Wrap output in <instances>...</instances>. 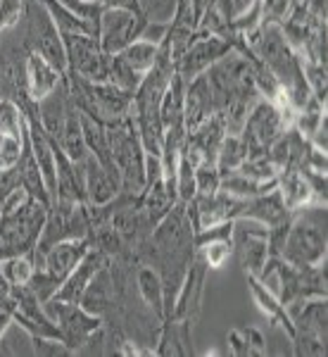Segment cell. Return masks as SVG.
<instances>
[{"mask_svg": "<svg viewBox=\"0 0 328 357\" xmlns=\"http://www.w3.org/2000/svg\"><path fill=\"white\" fill-rule=\"evenodd\" d=\"M43 307L50 314V319L57 324V329L62 333V343L67 345L72 355L81 353V348L88 343V338L105 324L102 317L88 312L81 303H62L50 298L48 303H43Z\"/></svg>", "mask_w": 328, "mask_h": 357, "instance_id": "cell-7", "label": "cell"}, {"mask_svg": "<svg viewBox=\"0 0 328 357\" xmlns=\"http://www.w3.org/2000/svg\"><path fill=\"white\" fill-rule=\"evenodd\" d=\"M276 188V181H255V178L240 174V172H231V174L221 176V188L219 191H226L235 195V198H257V195H264Z\"/></svg>", "mask_w": 328, "mask_h": 357, "instance_id": "cell-29", "label": "cell"}, {"mask_svg": "<svg viewBox=\"0 0 328 357\" xmlns=\"http://www.w3.org/2000/svg\"><path fill=\"white\" fill-rule=\"evenodd\" d=\"M67 53V74L81 77L86 82H107L109 60L100 45V38L91 33H62Z\"/></svg>", "mask_w": 328, "mask_h": 357, "instance_id": "cell-9", "label": "cell"}, {"mask_svg": "<svg viewBox=\"0 0 328 357\" xmlns=\"http://www.w3.org/2000/svg\"><path fill=\"white\" fill-rule=\"evenodd\" d=\"M257 279L267 284L288 310L309 298H326L328 293L326 262L312 264V267H295L281 257H269Z\"/></svg>", "mask_w": 328, "mask_h": 357, "instance_id": "cell-3", "label": "cell"}, {"mask_svg": "<svg viewBox=\"0 0 328 357\" xmlns=\"http://www.w3.org/2000/svg\"><path fill=\"white\" fill-rule=\"evenodd\" d=\"M233 50V45L219 36H207L200 31V36L188 45V50L174 62V74L183 79V82H191V79L200 77L210 69L214 62L221 60L224 55H228Z\"/></svg>", "mask_w": 328, "mask_h": 357, "instance_id": "cell-12", "label": "cell"}, {"mask_svg": "<svg viewBox=\"0 0 328 357\" xmlns=\"http://www.w3.org/2000/svg\"><path fill=\"white\" fill-rule=\"evenodd\" d=\"M176 198L178 203H191L195 198V167L183 155L176 167Z\"/></svg>", "mask_w": 328, "mask_h": 357, "instance_id": "cell-39", "label": "cell"}, {"mask_svg": "<svg viewBox=\"0 0 328 357\" xmlns=\"http://www.w3.org/2000/svg\"><path fill=\"white\" fill-rule=\"evenodd\" d=\"M143 77H146V74H141V72H136L134 67H129L119 55H112V60H109V77H107L109 84H114L117 89H122L126 93L134 96L143 82Z\"/></svg>", "mask_w": 328, "mask_h": 357, "instance_id": "cell-34", "label": "cell"}, {"mask_svg": "<svg viewBox=\"0 0 328 357\" xmlns=\"http://www.w3.org/2000/svg\"><path fill=\"white\" fill-rule=\"evenodd\" d=\"M0 143H3V134H0Z\"/></svg>", "mask_w": 328, "mask_h": 357, "instance_id": "cell-53", "label": "cell"}, {"mask_svg": "<svg viewBox=\"0 0 328 357\" xmlns=\"http://www.w3.org/2000/svg\"><path fill=\"white\" fill-rule=\"evenodd\" d=\"M290 217H292V212L288 210V205L283 203L279 188H274V191L257 195V198H247L238 220L257 222V224H262L264 229H279V227L290 224Z\"/></svg>", "mask_w": 328, "mask_h": 357, "instance_id": "cell-15", "label": "cell"}, {"mask_svg": "<svg viewBox=\"0 0 328 357\" xmlns=\"http://www.w3.org/2000/svg\"><path fill=\"white\" fill-rule=\"evenodd\" d=\"M188 3H191V10H193V15H195V22H200L207 10L214 8L217 0H188Z\"/></svg>", "mask_w": 328, "mask_h": 357, "instance_id": "cell-50", "label": "cell"}, {"mask_svg": "<svg viewBox=\"0 0 328 357\" xmlns=\"http://www.w3.org/2000/svg\"><path fill=\"white\" fill-rule=\"evenodd\" d=\"M200 257L210 269H221L224 264L233 257V243L231 241H217V243H207L200 248Z\"/></svg>", "mask_w": 328, "mask_h": 357, "instance_id": "cell-42", "label": "cell"}, {"mask_svg": "<svg viewBox=\"0 0 328 357\" xmlns=\"http://www.w3.org/2000/svg\"><path fill=\"white\" fill-rule=\"evenodd\" d=\"M107 262H109V257L105 255V252L91 245L88 252L81 257V262H79L77 267L67 274V279L62 281V286L57 289V293L53 298L55 301H62V303H81L84 293H86V289H88L91 281H93V276L100 272Z\"/></svg>", "mask_w": 328, "mask_h": 357, "instance_id": "cell-14", "label": "cell"}, {"mask_svg": "<svg viewBox=\"0 0 328 357\" xmlns=\"http://www.w3.org/2000/svg\"><path fill=\"white\" fill-rule=\"evenodd\" d=\"M183 102H186V82L178 74H174L162 96V102H159V117H162L164 129L183 126Z\"/></svg>", "mask_w": 328, "mask_h": 357, "instance_id": "cell-28", "label": "cell"}, {"mask_svg": "<svg viewBox=\"0 0 328 357\" xmlns=\"http://www.w3.org/2000/svg\"><path fill=\"white\" fill-rule=\"evenodd\" d=\"M57 146H60L67 158L74 160V162H84V160L88 158V148H86L84 126H81V112L74 105L67 114L65 129H62L60 138H57Z\"/></svg>", "mask_w": 328, "mask_h": 357, "instance_id": "cell-27", "label": "cell"}, {"mask_svg": "<svg viewBox=\"0 0 328 357\" xmlns=\"http://www.w3.org/2000/svg\"><path fill=\"white\" fill-rule=\"evenodd\" d=\"M0 272L10 286H26L36 272V255L26 252V255H13L8 260H0Z\"/></svg>", "mask_w": 328, "mask_h": 357, "instance_id": "cell-31", "label": "cell"}, {"mask_svg": "<svg viewBox=\"0 0 328 357\" xmlns=\"http://www.w3.org/2000/svg\"><path fill=\"white\" fill-rule=\"evenodd\" d=\"M304 178H307V186L312 191V198L314 203H321L326 205V188H328V181H326V172H312V169H300Z\"/></svg>", "mask_w": 328, "mask_h": 357, "instance_id": "cell-46", "label": "cell"}, {"mask_svg": "<svg viewBox=\"0 0 328 357\" xmlns=\"http://www.w3.org/2000/svg\"><path fill=\"white\" fill-rule=\"evenodd\" d=\"M88 238H67L60 241V243L50 245L48 250H43L41 255L36 257V264L43 267L48 274H53L55 279L65 281L67 274L81 262V257L88 252Z\"/></svg>", "mask_w": 328, "mask_h": 357, "instance_id": "cell-16", "label": "cell"}, {"mask_svg": "<svg viewBox=\"0 0 328 357\" xmlns=\"http://www.w3.org/2000/svg\"><path fill=\"white\" fill-rule=\"evenodd\" d=\"M19 29L29 53H38L41 57H45L65 77L67 74L65 41H62L60 29L50 20L48 10L43 8L41 0H24V17L19 22Z\"/></svg>", "mask_w": 328, "mask_h": 357, "instance_id": "cell-6", "label": "cell"}, {"mask_svg": "<svg viewBox=\"0 0 328 357\" xmlns=\"http://www.w3.org/2000/svg\"><path fill=\"white\" fill-rule=\"evenodd\" d=\"M60 82H62V74L45 57H41L38 53L26 55V91L33 102L45 98L50 91H55V86Z\"/></svg>", "mask_w": 328, "mask_h": 357, "instance_id": "cell-22", "label": "cell"}, {"mask_svg": "<svg viewBox=\"0 0 328 357\" xmlns=\"http://www.w3.org/2000/svg\"><path fill=\"white\" fill-rule=\"evenodd\" d=\"M65 82H67V93L72 105L97 124L109 126L131 114L134 96L117 89L114 84L86 82V79L74 77V74H67Z\"/></svg>", "mask_w": 328, "mask_h": 357, "instance_id": "cell-4", "label": "cell"}, {"mask_svg": "<svg viewBox=\"0 0 328 357\" xmlns=\"http://www.w3.org/2000/svg\"><path fill=\"white\" fill-rule=\"evenodd\" d=\"M207 79L214 91L217 114L224 119L228 134H240L247 112L260 100V89L255 82L252 62L238 50H231L207 69Z\"/></svg>", "mask_w": 328, "mask_h": 357, "instance_id": "cell-1", "label": "cell"}, {"mask_svg": "<svg viewBox=\"0 0 328 357\" xmlns=\"http://www.w3.org/2000/svg\"><path fill=\"white\" fill-rule=\"evenodd\" d=\"M245 338H247V345H250L252 355H267L269 348H267V338H264V333L260 329H255V326H247L243 329Z\"/></svg>", "mask_w": 328, "mask_h": 357, "instance_id": "cell-49", "label": "cell"}, {"mask_svg": "<svg viewBox=\"0 0 328 357\" xmlns=\"http://www.w3.org/2000/svg\"><path fill=\"white\" fill-rule=\"evenodd\" d=\"M302 72H304V82H307L312 96L321 102V105H326V100H328V69H326V65H316V62L302 60Z\"/></svg>", "mask_w": 328, "mask_h": 357, "instance_id": "cell-35", "label": "cell"}, {"mask_svg": "<svg viewBox=\"0 0 328 357\" xmlns=\"http://www.w3.org/2000/svg\"><path fill=\"white\" fill-rule=\"evenodd\" d=\"M328 212L326 205L309 203L292 212L290 227H288L281 260L295 264V267H312L326 262L328 250Z\"/></svg>", "mask_w": 328, "mask_h": 357, "instance_id": "cell-2", "label": "cell"}, {"mask_svg": "<svg viewBox=\"0 0 328 357\" xmlns=\"http://www.w3.org/2000/svg\"><path fill=\"white\" fill-rule=\"evenodd\" d=\"M226 134L228 131H226V126H224V119L219 117V114H212V117L205 119L200 126H195L193 131H188L186 141H183L181 155L193 167H198L203 162H217L219 146H221V141Z\"/></svg>", "mask_w": 328, "mask_h": 357, "instance_id": "cell-13", "label": "cell"}, {"mask_svg": "<svg viewBox=\"0 0 328 357\" xmlns=\"http://www.w3.org/2000/svg\"><path fill=\"white\" fill-rule=\"evenodd\" d=\"M24 17V0H0V33L15 29Z\"/></svg>", "mask_w": 328, "mask_h": 357, "instance_id": "cell-43", "label": "cell"}, {"mask_svg": "<svg viewBox=\"0 0 328 357\" xmlns=\"http://www.w3.org/2000/svg\"><path fill=\"white\" fill-rule=\"evenodd\" d=\"M260 8H262V24L264 22H281L286 20L288 10H290V0H260Z\"/></svg>", "mask_w": 328, "mask_h": 357, "instance_id": "cell-45", "label": "cell"}, {"mask_svg": "<svg viewBox=\"0 0 328 357\" xmlns=\"http://www.w3.org/2000/svg\"><path fill=\"white\" fill-rule=\"evenodd\" d=\"M290 343H292V355L297 357H326V338L314 336V333L295 331Z\"/></svg>", "mask_w": 328, "mask_h": 357, "instance_id": "cell-38", "label": "cell"}, {"mask_svg": "<svg viewBox=\"0 0 328 357\" xmlns=\"http://www.w3.org/2000/svg\"><path fill=\"white\" fill-rule=\"evenodd\" d=\"M212 114H217L214 91H212L207 74H200V77H195L186 84V102H183V126H186V134L203 124L205 119H210Z\"/></svg>", "mask_w": 328, "mask_h": 357, "instance_id": "cell-17", "label": "cell"}, {"mask_svg": "<svg viewBox=\"0 0 328 357\" xmlns=\"http://www.w3.org/2000/svg\"><path fill=\"white\" fill-rule=\"evenodd\" d=\"M245 279H247V289H250L252 301H255V305L260 307V312L267 317L269 321H272V326L281 329L288 338H292V333H295V326H292L290 312H288L286 305L279 301V296H276V293L269 289L267 284H262L257 276L245 274Z\"/></svg>", "mask_w": 328, "mask_h": 357, "instance_id": "cell-20", "label": "cell"}, {"mask_svg": "<svg viewBox=\"0 0 328 357\" xmlns=\"http://www.w3.org/2000/svg\"><path fill=\"white\" fill-rule=\"evenodd\" d=\"M148 20L136 10L126 8H107L100 17V29H97V38L107 55H119L126 45L138 41L146 29Z\"/></svg>", "mask_w": 328, "mask_h": 357, "instance_id": "cell-10", "label": "cell"}, {"mask_svg": "<svg viewBox=\"0 0 328 357\" xmlns=\"http://www.w3.org/2000/svg\"><path fill=\"white\" fill-rule=\"evenodd\" d=\"M226 345H228V353L235 355V357H245V355H252L250 345H247V338L243 329H231L226 336Z\"/></svg>", "mask_w": 328, "mask_h": 357, "instance_id": "cell-48", "label": "cell"}, {"mask_svg": "<svg viewBox=\"0 0 328 357\" xmlns=\"http://www.w3.org/2000/svg\"><path fill=\"white\" fill-rule=\"evenodd\" d=\"M157 43H150V41H143V38H138L131 45H126V48L119 53V57L126 62L129 67H134L136 72L141 74H148L155 65V60H157Z\"/></svg>", "mask_w": 328, "mask_h": 357, "instance_id": "cell-32", "label": "cell"}, {"mask_svg": "<svg viewBox=\"0 0 328 357\" xmlns=\"http://www.w3.org/2000/svg\"><path fill=\"white\" fill-rule=\"evenodd\" d=\"M141 15L146 17L148 22H162V24H169V20L174 17L176 3L178 0H136Z\"/></svg>", "mask_w": 328, "mask_h": 357, "instance_id": "cell-41", "label": "cell"}, {"mask_svg": "<svg viewBox=\"0 0 328 357\" xmlns=\"http://www.w3.org/2000/svg\"><path fill=\"white\" fill-rule=\"evenodd\" d=\"M114 301H117V291H114V281H112V274H109V262H107L88 284V289H86L81 298V305L88 312L105 319L114 310Z\"/></svg>", "mask_w": 328, "mask_h": 357, "instance_id": "cell-24", "label": "cell"}, {"mask_svg": "<svg viewBox=\"0 0 328 357\" xmlns=\"http://www.w3.org/2000/svg\"><path fill=\"white\" fill-rule=\"evenodd\" d=\"M62 286V281L60 279H55L53 274H48L43 267H38L36 264V272H33V276L29 279V284H26V289L33 293V296L38 298L41 303H48L50 298L55 296L57 289Z\"/></svg>", "mask_w": 328, "mask_h": 357, "instance_id": "cell-37", "label": "cell"}, {"mask_svg": "<svg viewBox=\"0 0 328 357\" xmlns=\"http://www.w3.org/2000/svg\"><path fill=\"white\" fill-rule=\"evenodd\" d=\"M31 338L33 345V355H41V357H57V355H72L69 348L57 338H45V336H29Z\"/></svg>", "mask_w": 328, "mask_h": 357, "instance_id": "cell-44", "label": "cell"}, {"mask_svg": "<svg viewBox=\"0 0 328 357\" xmlns=\"http://www.w3.org/2000/svg\"><path fill=\"white\" fill-rule=\"evenodd\" d=\"M247 160V148L243 143V138L238 134H226L219 146V153H217V169L221 176L231 174V172H238L240 165Z\"/></svg>", "mask_w": 328, "mask_h": 357, "instance_id": "cell-30", "label": "cell"}, {"mask_svg": "<svg viewBox=\"0 0 328 357\" xmlns=\"http://www.w3.org/2000/svg\"><path fill=\"white\" fill-rule=\"evenodd\" d=\"M286 129H290V126L286 124L279 107L267 98H260L247 112V119L238 136L243 138L247 148V158H257V155H267L269 148L279 141Z\"/></svg>", "mask_w": 328, "mask_h": 357, "instance_id": "cell-8", "label": "cell"}, {"mask_svg": "<svg viewBox=\"0 0 328 357\" xmlns=\"http://www.w3.org/2000/svg\"><path fill=\"white\" fill-rule=\"evenodd\" d=\"M17 174H19V183L22 188L31 195L33 200L43 205H50L53 198H50V191L45 186V178L41 174V167H38L36 158L31 153V146H29V136H26V129H24V141H22V153H19V160H17Z\"/></svg>", "mask_w": 328, "mask_h": 357, "instance_id": "cell-21", "label": "cell"}, {"mask_svg": "<svg viewBox=\"0 0 328 357\" xmlns=\"http://www.w3.org/2000/svg\"><path fill=\"white\" fill-rule=\"evenodd\" d=\"M240 3H243V5H245V10H247V8H250L252 3H255V0H240Z\"/></svg>", "mask_w": 328, "mask_h": 357, "instance_id": "cell-52", "label": "cell"}, {"mask_svg": "<svg viewBox=\"0 0 328 357\" xmlns=\"http://www.w3.org/2000/svg\"><path fill=\"white\" fill-rule=\"evenodd\" d=\"M276 188H279L281 198H283V203L290 212L314 203L312 191L307 186V178H304L300 169H281L279 176H276Z\"/></svg>", "mask_w": 328, "mask_h": 357, "instance_id": "cell-26", "label": "cell"}, {"mask_svg": "<svg viewBox=\"0 0 328 357\" xmlns=\"http://www.w3.org/2000/svg\"><path fill=\"white\" fill-rule=\"evenodd\" d=\"M53 155H55V174H57L53 200L60 198V200H69V203H86L81 162L69 160L57 143H53Z\"/></svg>", "mask_w": 328, "mask_h": 357, "instance_id": "cell-19", "label": "cell"}, {"mask_svg": "<svg viewBox=\"0 0 328 357\" xmlns=\"http://www.w3.org/2000/svg\"><path fill=\"white\" fill-rule=\"evenodd\" d=\"M8 353H10V350L5 348V341H0V355H8Z\"/></svg>", "mask_w": 328, "mask_h": 357, "instance_id": "cell-51", "label": "cell"}, {"mask_svg": "<svg viewBox=\"0 0 328 357\" xmlns=\"http://www.w3.org/2000/svg\"><path fill=\"white\" fill-rule=\"evenodd\" d=\"M257 224V222H255ZM269 231L257 224V227H250L243 220L233 222V255L238 264L243 267L245 274L250 276H260L264 264L269 260V243H267Z\"/></svg>", "mask_w": 328, "mask_h": 357, "instance_id": "cell-11", "label": "cell"}, {"mask_svg": "<svg viewBox=\"0 0 328 357\" xmlns=\"http://www.w3.org/2000/svg\"><path fill=\"white\" fill-rule=\"evenodd\" d=\"M24 110L10 98H0V134L10 138H24Z\"/></svg>", "mask_w": 328, "mask_h": 357, "instance_id": "cell-33", "label": "cell"}, {"mask_svg": "<svg viewBox=\"0 0 328 357\" xmlns=\"http://www.w3.org/2000/svg\"><path fill=\"white\" fill-rule=\"evenodd\" d=\"M22 141H24V138L3 136V143H0V162H3V167L17 165V160H19V153H22Z\"/></svg>", "mask_w": 328, "mask_h": 357, "instance_id": "cell-47", "label": "cell"}, {"mask_svg": "<svg viewBox=\"0 0 328 357\" xmlns=\"http://www.w3.org/2000/svg\"><path fill=\"white\" fill-rule=\"evenodd\" d=\"M134 281H136V293L143 301V305H146L157 319L164 321V314H166L164 312V286H162L159 274L155 272L150 264L141 262L134 272Z\"/></svg>", "mask_w": 328, "mask_h": 357, "instance_id": "cell-25", "label": "cell"}, {"mask_svg": "<svg viewBox=\"0 0 328 357\" xmlns=\"http://www.w3.org/2000/svg\"><path fill=\"white\" fill-rule=\"evenodd\" d=\"M221 188V174L214 162H203L195 167V195H212Z\"/></svg>", "mask_w": 328, "mask_h": 357, "instance_id": "cell-40", "label": "cell"}, {"mask_svg": "<svg viewBox=\"0 0 328 357\" xmlns=\"http://www.w3.org/2000/svg\"><path fill=\"white\" fill-rule=\"evenodd\" d=\"M84 172V188H86V203L88 205H107L122 191V178L105 169L93 155L81 162Z\"/></svg>", "mask_w": 328, "mask_h": 357, "instance_id": "cell-18", "label": "cell"}, {"mask_svg": "<svg viewBox=\"0 0 328 357\" xmlns=\"http://www.w3.org/2000/svg\"><path fill=\"white\" fill-rule=\"evenodd\" d=\"M105 129L109 153H112L119 178H122V191L119 193L141 198L143 188H146V148L141 143L134 119L129 114V117L119 119V122L109 124Z\"/></svg>", "mask_w": 328, "mask_h": 357, "instance_id": "cell-5", "label": "cell"}, {"mask_svg": "<svg viewBox=\"0 0 328 357\" xmlns=\"http://www.w3.org/2000/svg\"><path fill=\"white\" fill-rule=\"evenodd\" d=\"M295 331L314 333V336L328 338V303L326 298H309L295 307L288 310Z\"/></svg>", "mask_w": 328, "mask_h": 357, "instance_id": "cell-23", "label": "cell"}, {"mask_svg": "<svg viewBox=\"0 0 328 357\" xmlns=\"http://www.w3.org/2000/svg\"><path fill=\"white\" fill-rule=\"evenodd\" d=\"M240 174L255 178V181H276L279 176V169L272 162L269 155H257V158H247L243 165H240Z\"/></svg>", "mask_w": 328, "mask_h": 357, "instance_id": "cell-36", "label": "cell"}]
</instances>
